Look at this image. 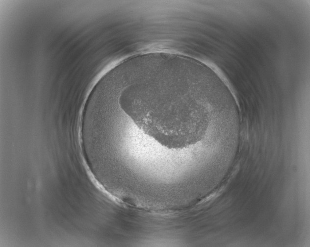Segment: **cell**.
<instances>
[{"label":"cell","mask_w":310,"mask_h":247,"mask_svg":"<svg viewBox=\"0 0 310 247\" xmlns=\"http://www.w3.org/2000/svg\"><path fill=\"white\" fill-rule=\"evenodd\" d=\"M222 93L214 72L206 65L181 56H158L145 90L139 125L151 135L172 143H185L200 134L182 121L214 118Z\"/></svg>","instance_id":"1"}]
</instances>
